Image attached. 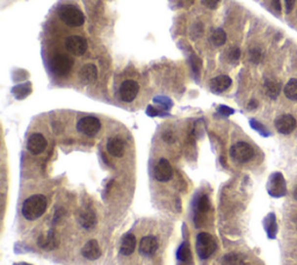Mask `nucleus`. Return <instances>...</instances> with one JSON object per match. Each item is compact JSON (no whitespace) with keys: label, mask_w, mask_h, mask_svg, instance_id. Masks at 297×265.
<instances>
[{"label":"nucleus","mask_w":297,"mask_h":265,"mask_svg":"<svg viewBox=\"0 0 297 265\" xmlns=\"http://www.w3.org/2000/svg\"><path fill=\"white\" fill-rule=\"evenodd\" d=\"M58 17L65 24L70 27H79L85 22V15L74 5L62 6L58 10Z\"/></svg>","instance_id":"nucleus-2"},{"label":"nucleus","mask_w":297,"mask_h":265,"mask_svg":"<svg viewBox=\"0 0 297 265\" xmlns=\"http://www.w3.org/2000/svg\"><path fill=\"white\" fill-rule=\"evenodd\" d=\"M14 265H32V264H28V263H17Z\"/></svg>","instance_id":"nucleus-40"},{"label":"nucleus","mask_w":297,"mask_h":265,"mask_svg":"<svg viewBox=\"0 0 297 265\" xmlns=\"http://www.w3.org/2000/svg\"><path fill=\"white\" fill-rule=\"evenodd\" d=\"M223 265H243V260L239 255L229 254L222 260Z\"/></svg>","instance_id":"nucleus-27"},{"label":"nucleus","mask_w":297,"mask_h":265,"mask_svg":"<svg viewBox=\"0 0 297 265\" xmlns=\"http://www.w3.org/2000/svg\"><path fill=\"white\" fill-rule=\"evenodd\" d=\"M176 257L180 262L184 263H191V251L190 248V244L187 242H184L182 244L179 246L178 251H176Z\"/></svg>","instance_id":"nucleus-22"},{"label":"nucleus","mask_w":297,"mask_h":265,"mask_svg":"<svg viewBox=\"0 0 297 265\" xmlns=\"http://www.w3.org/2000/svg\"><path fill=\"white\" fill-rule=\"evenodd\" d=\"M219 2H221V0H202V5L209 8V10H215Z\"/></svg>","instance_id":"nucleus-31"},{"label":"nucleus","mask_w":297,"mask_h":265,"mask_svg":"<svg viewBox=\"0 0 297 265\" xmlns=\"http://www.w3.org/2000/svg\"><path fill=\"white\" fill-rule=\"evenodd\" d=\"M294 197H295V199L297 200V187L295 189V192H294Z\"/></svg>","instance_id":"nucleus-39"},{"label":"nucleus","mask_w":297,"mask_h":265,"mask_svg":"<svg viewBox=\"0 0 297 265\" xmlns=\"http://www.w3.org/2000/svg\"><path fill=\"white\" fill-rule=\"evenodd\" d=\"M30 91H32L30 90V84L26 83V84L15 86L13 88V94L17 99H23V98H26L30 93Z\"/></svg>","instance_id":"nucleus-26"},{"label":"nucleus","mask_w":297,"mask_h":265,"mask_svg":"<svg viewBox=\"0 0 297 265\" xmlns=\"http://www.w3.org/2000/svg\"><path fill=\"white\" fill-rule=\"evenodd\" d=\"M269 194L273 197H281L286 194V181L281 174H274L269 183Z\"/></svg>","instance_id":"nucleus-13"},{"label":"nucleus","mask_w":297,"mask_h":265,"mask_svg":"<svg viewBox=\"0 0 297 265\" xmlns=\"http://www.w3.org/2000/svg\"><path fill=\"white\" fill-rule=\"evenodd\" d=\"M46 140L40 132H34L28 137L27 141V149L29 150L33 155H40L45 150L46 148Z\"/></svg>","instance_id":"nucleus-12"},{"label":"nucleus","mask_w":297,"mask_h":265,"mask_svg":"<svg viewBox=\"0 0 297 265\" xmlns=\"http://www.w3.org/2000/svg\"><path fill=\"white\" fill-rule=\"evenodd\" d=\"M65 48L74 56H82L87 51L88 43L85 38L79 35H70L65 40Z\"/></svg>","instance_id":"nucleus-7"},{"label":"nucleus","mask_w":297,"mask_h":265,"mask_svg":"<svg viewBox=\"0 0 297 265\" xmlns=\"http://www.w3.org/2000/svg\"><path fill=\"white\" fill-rule=\"evenodd\" d=\"M79 78L84 84H91L98 78V69L93 63H87L79 70Z\"/></svg>","instance_id":"nucleus-18"},{"label":"nucleus","mask_w":297,"mask_h":265,"mask_svg":"<svg viewBox=\"0 0 297 265\" xmlns=\"http://www.w3.org/2000/svg\"><path fill=\"white\" fill-rule=\"evenodd\" d=\"M82 255L88 261H97L101 256V249L97 240H89L82 249Z\"/></svg>","instance_id":"nucleus-16"},{"label":"nucleus","mask_w":297,"mask_h":265,"mask_svg":"<svg viewBox=\"0 0 297 265\" xmlns=\"http://www.w3.org/2000/svg\"><path fill=\"white\" fill-rule=\"evenodd\" d=\"M210 209V200L206 194L201 196L196 200V207H195V217L194 221L197 227H201V224L204 222V218L209 213Z\"/></svg>","instance_id":"nucleus-11"},{"label":"nucleus","mask_w":297,"mask_h":265,"mask_svg":"<svg viewBox=\"0 0 297 265\" xmlns=\"http://www.w3.org/2000/svg\"><path fill=\"white\" fill-rule=\"evenodd\" d=\"M77 129L86 136H94L101 129V122L95 116H84L77 123Z\"/></svg>","instance_id":"nucleus-6"},{"label":"nucleus","mask_w":297,"mask_h":265,"mask_svg":"<svg viewBox=\"0 0 297 265\" xmlns=\"http://www.w3.org/2000/svg\"><path fill=\"white\" fill-rule=\"evenodd\" d=\"M218 113L222 114L223 116H229V115H231V114H233L234 110L228 106H219Z\"/></svg>","instance_id":"nucleus-32"},{"label":"nucleus","mask_w":297,"mask_h":265,"mask_svg":"<svg viewBox=\"0 0 297 265\" xmlns=\"http://www.w3.org/2000/svg\"><path fill=\"white\" fill-rule=\"evenodd\" d=\"M139 92V85L137 84V82L131 81V79H128V81H125L121 84L120 90H119V95L120 99L125 103H131L136 99Z\"/></svg>","instance_id":"nucleus-8"},{"label":"nucleus","mask_w":297,"mask_h":265,"mask_svg":"<svg viewBox=\"0 0 297 265\" xmlns=\"http://www.w3.org/2000/svg\"><path fill=\"white\" fill-rule=\"evenodd\" d=\"M232 84L231 78L227 75H222L212 79L210 82V88L215 93H222V92L227 91Z\"/></svg>","instance_id":"nucleus-20"},{"label":"nucleus","mask_w":297,"mask_h":265,"mask_svg":"<svg viewBox=\"0 0 297 265\" xmlns=\"http://www.w3.org/2000/svg\"><path fill=\"white\" fill-rule=\"evenodd\" d=\"M158 250V240L156 236H144L139 242V252L143 256H152Z\"/></svg>","instance_id":"nucleus-15"},{"label":"nucleus","mask_w":297,"mask_h":265,"mask_svg":"<svg viewBox=\"0 0 297 265\" xmlns=\"http://www.w3.org/2000/svg\"><path fill=\"white\" fill-rule=\"evenodd\" d=\"M201 62L200 58H197L196 56H194L193 58H191V66H193V70L194 72H199L200 69H201Z\"/></svg>","instance_id":"nucleus-33"},{"label":"nucleus","mask_w":297,"mask_h":265,"mask_svg":"<svg viewBox=\"0 0 297 265\" xmlns=\"http://www.w3.org/2000/svg\"><path fill=\"white\" fill-rule=\"evenodd\" d=\"M37 242H39L40 248H42L43 250L46 251L54 250V249L57 248L58 244H60V240H58V237L54 230H49L48 233L40 235L39 241Z\"/></svg>","instance_id":"nucleus-14"},{"label":"nucleus","mask_w":297,"mask_h":265,"mask_svg":"<svg viewBox=\"0 0 297 265\" xmlns=\"http://www.w3.org/2000/svg\"><path fill=\"white\" fill-rule=\"evenodd\" d=\"M79 222L86 229H91L97 223V215L92 207H85L79 213Z\"/></svg>","instance_id":"nucleus-19"},{"label":"nucleus","mask_w":297,"mask_h":265,"mask_svg":"<svg viewBox=\"0 0 297 265\" xmlns=\"http://www.w3.org/2000/svg\"><path fill=\"white\" fill-rule=\"evenodd\" d=\"M297 127V121L292 114H283L275 120V128L280 134L289 135L295 131Z\"/></svg>","instance_id":"nucleus-10"},{"label":"nucleus","mask_w":297,"mask_h":265,"mask_svg":"<svg viewBox=\"0 0 297 265\" xmlns=\"http://www.w3.org/2000/svg\"><path fill=\"white\" fill-rule=\"evenodd\" d=\"M136 245H137V240H136L134 234H126V235L122 237L120 252L125 256H130L135 251Z\"/></svg>","instance_id":"nucleus-21"},{"label":"nucleus","mask_w":297,"mask_h":265,"mask_svg":"<svg viewBox=\"0 0 297 265\" xmlns=\"http://www.w3.org/2000/svg\"><path fill=\"white\" fill-rule=\"evenodd\" d=\"M265 90L266 94L268 95L272 99H276L281 92V86L278 83L274 81H267L265 83Z\"/></svg>","instance_id":"nucleus-24"},{"label":"nucleus","mask_w":297,"mask_h":265,"mask_svg":"<svg viewBox=\"0 0 297 265\" xmlns=\"http://www.w3.org/2000/svg\"><path fill=\"white\" fill-rule=\"evenodd\" d=\"M153 175L154 178L160 183H166V181L171 180L173 177V168L171 163L167 161L166 158L159 159V162L154 166Z\"/></svg>","instance_id":"nucleus-9"},{"label":"nucleus","mask_w":297,"mask_h":265,"mask_svg":"<svg viewBox=\"0 0 297 265\" xmlns=\"http://www.w3.org/2000/svg\"><path fill=\"white\" fill-rule=\"evenodd\" d=\"M256 107H258V101L256 100H251L249 105H247V109L249 110H255Z\"/></svg>","instance_id":"nucleus-37"},{"label":"nucleus","mask_w":297,"mask_h":265,"mask_svg":"<svg viewBox=\"0 0 297 265\" xmlns=\"http://www.w3.org/2000/svg\"><path fill=\"white\" fill-rule=\"evenodd\" d=\"M230 156L234 162L243 164V163H247L253 158L255 150H253V148L249 143L237 142L231 147Z\"/></svg>","instance_id":"nucleus-5"},{"label":"nucleus","mask_w":297,"mask_h":265,"mask_svg":"<svg viewBox=\"0 0 297 265\" xmlns=\"http://www.w3.org/2000/svg\"><path fill=\"white\" fill-rule=\"evenodd\" d=\"M267 233H268V236L271 237V239H274L275 236V233H276V223H275V217L273 214L268 215L267 218Z\"/></svg>","instance_id":"nucleus-28"},{"label":"nucleus","mask_w":297,"mask_h":265,"mask_svg":"<svg viewBox=\"0 0 297 265\" xmlns=\"http://www.w3.org/2000/svg\"><path fill=\"white\" fill-rule=\"evenodd\" d=\"M107 152L113 157H122L126 152V143L120 137H110L107 142Z\"/></svg>","instance_id":"nucleus-17"},{"label":"nucleus","mask_w":297,"mask_h":265,"mask_svg":"<svg viewBox=\"0 0 297 265\" xmlns=\"http://www.w3.org/2000/svg\"><path fill=\"white\" fill-rule=\"evenodd\" d=\"M217 250V243L209 233H200L196 237V252L201 260H208Z\"/></svg>","instance_id":"nucleus-3"},{"label":"nucleus","mask_w":297,"mask_h":265,"mask_svg":"<svg viewBox=\"0 0 297 265\" xmlns=\"http://www.w3.org/2000/svg\"><path fill=\"white\" fill-rule=\"evenodd\" d=\"M262 57V54H261V50L258 48H253L251 49L250 50V60L253 62V63H259L260 60H261Z\"/></svg>","instance_id":"nucleus-29"},{"label":"nucleus","mask_w":297,"mask_h":265,"mask_svg":"<svg viewBox=\"0 0 297 265\" xmlns=\"http://www.w3.org/2000/svg\"><path fill=\"white\" fill-rule=\"evenodd\" d=\"M273 6H274V8L277 12L281 11V2H280V0H273Z\"/></svg>","instance_id":"nucleus-38"},{"label":"nucleus","mask_w":297,"mask_h":265,"mask_svg":"<svg viewBox=\"0 0 297 265\" xmlns=\"http://www.w3.org/2000/svg\"><path fill=\"white\" fill-rule=\"evenodd\" d=\"M164 141L167 143H173L175 141V136L172 132H165L163 135Z\"/></svg>","instance_id":"nucleus-35"},{"label":"nucleus","mask_w":297,"mask_h":265,"mask_svg":"<svg viewBox=\"0 0 297 265\" xmlns=\"http://www.w3.org/2000/svg\"><path fill=\"white\" fill-rule=\"evenodd\" d=\"M296 0H284V6H286V12L290 13L293 11L294 6H295Z\"/></svg>","instance_id":"nucleus-36"},{"label":"nucleus","mask_w":297,"mask_h":265,"mask_svg":"<svg viewBox=\"0 0 297 265\" xmlns=\"http://www.w3.org/2000/svg\"><path fill=\"white\" fill-rule=\"evenodd\" d=\"M73 61L72 58L63 52H58L56 54L51 60V69L56 76L64 77L67 76L72 70Z\"/></svg>","instance_id":"nucleus-4"},{"label":"nucleus","mask_w":297,"mask_h":265,"mask_svg":"<svg viewBox=\"0 0 297 265\" xmlns=\"http://www.w3.org/2000/svg\"><path fill=\"white\" fill-rule=\"evenodd\" d=\"M251 126H252V127L255 128V129H256V131H258V132H261L262 135H266V136H267V135H268V132H266V129L264 127H262V125H260L259 122L255 121V120H252V121H251Z\"/></svg>","instance_id":"nucleus-34"},{"label":"nucleus","mask_w":297,"mask_h":265,"mask_svg":"<svg viewBox=\"0 0 297 265\" xmlns=\"http://www.w3.org/2000/svg\"><path fill=\"white\" fill-rule=\"evenodd\" d=\"M210 42H212L215 47H221V45L225 44V42H227V33L221 28L213 30L212 36H210Z\"/></svg>","instance_id":"nucleus-25"},{"label":"nucleus","mask_w":297,"mask_h":265,"mask_svg":"<svg viewBox=\"0 0 297 265\" xmlns=\"http://www.w3.org/2000/svg\"><path fill=\"white\" fill-rule=\"evenodd\" d=\"M240 55H241L240 54V49L237 48V47L230 48V50H229V52H228V57L231 62H236V61L239 60Z\"/></svg>","instance_id":"nucleus-30"},{"label":"nucleus","mask_w":297,"mask_h":265,"mask_svg":"<svg viewBox=\"0 0 297 265\" xmlns=\"http://www.w3.org/2000/svg\"><path fill=\"white\" fill-rule=\"evenodd\" d=\"M48 207V200L43 194H34L24 200L22 204V215L29 221H35L45 213Z\"/></svg>","instance_id":"nucleus-1"},{"label":"nucleus","mask_w":297,"mask_h":265,"mask_svg":"<svg viewBox=\"0 0 297 265\" xmlns=\"http://www.w3.org/2000/svg\"><path fill=\"white\" fill-rule=\"evenodd\" d=\"M284 95L289 100H297V79L293 78L287 83L283 88Z\"/></svg>","instance_id":"nucleus-23"}]
</instances>
